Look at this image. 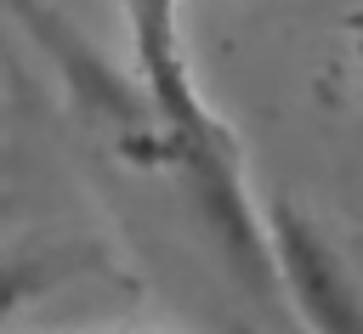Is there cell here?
I'll return each mask as SVG.
<instances>
[{
	"mask_svg": "<svg viewBox=\"0 0 363 334\" xmlns=\"http://www.w3.org/2000/svg\"><path fill=\"white\" fill-rule=\"evenodd\" d=\"M125 34H130V79L153 113L164 164L199 221V232L210 238L216 260L227 266V277L255 300V306H278V266H272V243H267V215L250 192V170L238 153V136L227 130V119L210 108L193 57H187V0H119Z\"/></svg>",
	"mask_w": 363,
	"mask_h": 334,
	"instance_id": "cell-1",
	"label": "cell"
},
{
	"mask_svg": "<svg viewBox=\"0 0 363 334\" xmlns=\"http://www.w3.org/2000/svg\"><path fill=\"white\" fill-rule=\"evenodd\" d=\"M85 272H108V249L96 238H11L0 243V328L11 317H23L34 300L57 294L62 283L85 277Z\"/></svg>",
	"mask_w": 363,
	"mask_h": 334,
	"instance_id": "cell-3",
	"label": "cell"
},
{
	"mask_svg": "<svg viewBox=\"0 0 363 334\" xmlns=\"http://www.w3.org/2000/svg\"><path fill=\"white\" fill-rule=\"evenodd\" d=\"M267 243L278 266V294H289L312 334H363V283L318 221H306L295 204H278L267 215Z\"/></svg>",
	"mask_w": 363,
	"mask_h": 334,
	"instance_id": "cell-2",
	"label": "cell"
},
{
	"mask_svg": "<svg viewBox=\"0 0 363 334\" xmlns=\"http://www.w3.org/2000/svg\"><path fill=\"white\" fill-rule=\"evenodd\" d=\"M352 62H357V74H363V28L352 34Z\"/></svg>",
	"mask_w": 363,
	"mask_h": 334,
	"instance_id": "cell-4",
	"label": "cell"
}]
</instances>
